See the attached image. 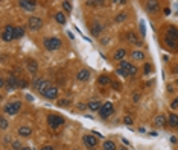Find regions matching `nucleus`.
I'll list each match as a JSON object with an SVG mask.
<instances>
[{"instance_id": "nucleus-1", "label": "nucleus", "mask_w": 178, "mask_h": 150, "mask_svg": "<svg viewBox=\"0 0 178 150\" xmlns=\"http://www.w3.org/2000/svg\"><path fill=\"white\" fill-rule=\"evenodd\" d=\"M32 85H34V88L37 90V91H40L41 94L47 90V88H50L52 85H50V82L49 80H46V79H43V77H35L34 80H32Z\"/></svg>"}, {"instance_id": "nucleus-2", "label": "nucleus", "mask_w": 178, "mask_h": 150, "mask_svg": "<svg viewBox=\"0 0 178 150\" xmlns=\"http://www.w3.org/2000/svg\"><path fill=\"white\" fill-rule=\"evenodd\" d=\"M47 124H49V127H52V129H56V127L64 124V117L56 115V114L47 115Z\"/></svg>"}, {"instance_id": "nucleus-3", "label": "nucleus", "mask_w": 178, "mask_h": 150, "mask_svg": "<svg viewBox=\"0 0 178 150\" xmlns=\"http://www.w3.org/2000/svg\"><path fill=\"white\" fill-rule=\"evenodd\" d=\"M20 109H22V102H19V100H15V102H11V103H6L5 108H3L5 114H8V115H15Z\"/></svg>"}, {"instance_id": "nucleus-4", "label": "nucleus", "mask_w": 178, "mask_h": 150, "mask_svg": "<svg viewBox=\"0 0 178 150\" xmlns=\"http://www.w3.org/2000/svg\"><path fill=\"white\" fill-rule=\"evenodd\" d=\"M44 47L47 50H50V52H53V50H58L61 47V40L56 38V37H50V38H46L44 40Z\"/></svg>"}, {"instance_id": "nucleus-5", "label": "nucleus", "mask_w": 178, "mask_h": 150, "mask_svg": "<svg viewBox=\"0 0 178 150\" xmlns=\"http://www.w3.org/2000/svg\"><path fill=\"white\" fill-rule=\"evenodd\" d=\"M2 40L6 43H11L12 40H15V27L14 26H11V24L5 26V29L2 32Z\"/></svg>"}, {"instance_id": "nucleus-6", "label": "nucleus", "mask_w": 178, "mask_h": 150, "mask_svg": "<svg viewBox=\"0 0 178 150\" xmlns=\"http://www.w3.org/2000/svg\"><path fill=\"white\" fill-rule=\"evenodd\" d=\"M113 112H114V106H113L111 102H105L99 111V115L102 117V118H108L110 115H113Z\"/></svg>"}, {"instance_id": "nucleus-7", "label": "nucleus", "mask_w": 178, "mask_h": 150, "mask_svg": "<svg viewBox=\"0 0 178 150\" xmlns=\"http://www.w3.org/2000/svg\"><path fill=\"white\" fill-rule=\"evenodd\" d=\"M27 26L30 30H40L43 27V20L40 17H30L29 21H27Z\"/></svg>"}, {"instance_id": "nucleus-8", "label": "nucleus", "mask_w": 178, "mask_h": 150, "mask_svg": "<svg viewBox=\"0 0 178 150\" xmlns=\"http://www.w3.org/2000/svg\"><path fill=\"white\" fill-rule=\"evenodd\" d=\"M58 91H59V90H58L56 87H53V85H52L50 88H47V90L43 93V96H44L46 99H49V100H53V99H56V97H58Z\"/></svg>"}, {"instance_id": "nucleus-9", "label": "nucleus", "mask_w": 178, "mask_h": 150, "mask_svg": "<svg viewBox=\"0 0 178 150\" xmlns=\"http://www.w3.org/2000/svg\"><path fill=\"white\" fill-rule=\"evenodd\" d=\"M6 88L8 91H15L19 88V79L15 76H11L9 79H6Z\"/></svg>"}, {"instance_id": "nucleus-10", "label": "nucleus", "mask_w": 178, "mask_h": 150, "mask_svg": "<svg viewBox=\"0 0 178 150\" xmlns=\"http://www.w3.org/2000/svg\"><path fill=\"white\" fill-rule=\"evenodd\" d=\"M82 141H84V144L87 147H96V146H98V140H96L94 135H84Z\"/></svg>"}, {"instance_id": "nucleus-11", "label": "nucleus", "mask_w": 178, "mask_h": 150, "mask_svg": "<svg viewBox=\"0 0 178 150\" xmlns=\"http://www.w3.org/2000/svg\"><path fill=\"white\" fill-rule=\"evenodd\" d=\"M19 5L24 11H34L37 8V3L35 2H30V0H22V2H19Z\"/></svg>"}, {"instance_id": "nucleus-12", "label": "nucleus", "mask_w": 178, "mask_h": 150, "mask_svg": "<svg viewBox=\"0 0 178 150\" xmlns=\"http://www.w3.org/2000/svg\"><path fill=\"white\" fill-rule=\"evenodd\" d=\"M76 79H78V80H81V82H87V80L90 79V70H87V68L79 70V71H78V74H76Z\"/></svg>"}, {"instance_id": "nucleus-13", "label": "nucleus", "mask_w": 178, "mask_h": 150, "mask_svg": "<svg viewBox=\"0 0 178 150\" xmlns=\"http://www.w3.org/2000/svg\"><path fill=\"white\" fill-rule=\"evenodd\" d=\"M126 40L131 43V44H136V46H142V44H143V43L137 38V35H136L134 32H128V33H126Z\"/></svg>"}, {"instance_id": "nucleus-14", "label": "nucleus", "mask_w": 178, "mask_h": 150, "mask_svg": "<svg viewBox=\"0 0 178 150\" xmlns=\"http://www.w3.org/2000/svg\"><path fill=\"white\" fill-rule=\"evenodd\" d=\"M102 105L104 103H101L99 102V100H90V102H88V109L90 111H93V112H96V111H101V108H102Z\"/></svg>"}, {"instance_id": "nucleus-15", "label": "nucleus", "mask_w": 178, "mask_h": 150, "mask_svg": "<svg viewBox=\"0 0 178 150\" xmlns=\"http://www.w3.org/2000/svg\"><path fill=\"white\" fill-rule=\"evenodd\" d=\"M26 65H27V70H29L32 74H35V73L38 71V64H37L34 59H27Z\"/></svg>"}, {"instance_id": "nucleus-16", "label": "nucleus", "mask_w": 178, "mask_h": 150, "mask_svg": "<svg viewBox=\"0 0 178 150\" xmlns=\"http://www.w3.org/2000/svg\"><path fill=\"white\" fill-rule=\"evenodd\" d=\"M145 6H146V11L148 12H157L158 11V2H146L145 3Z\"/></svg>"}, {"instance_id": "nucleus-17", "label": "nucleus", "mask_w": 178, "mask_h": 150, "mask_svg": "<svg viewBox=\"0 0 178 150\" xmlns=\"http://www.w3.org/2000/svg\"><path fill=\"white\" fill-rule=\"evenodd\" d=\"M168 37L172 38V40H175V41L178 43V29H177L175 26H171V27L168 29Z\"/></svg>"}, {"instance_id": "nucleus-18", "label": "nucleus", "mask_w": 178, "mask_h": 150, "mask_svg": "<svg viewBox=\"0 0 178 150\" xmlns=\"http://www.w3.org/2000/svg\"><path fill=\"white\" fill-rule=\"evenodd\" d=\"M154 123H155V126L157 127H163V126H166V117L165 115H157L155 117V120H154Z\"/></svg>"}, {"instance_id": "nucleus-19", "label": "nucleus", "mask_w": 178, "mask_h": 150, "mask_svg": "<svg viewBox=\"0 0 178 150\" xmlns=\"http://www.w3.org/2000/svg\"><path fill=\"white\" fill-rule=\"evenodd\" d=\"M125 56H126V50H125V49H117L116 52H114V59H116V61H120V62H122Z\"/></svg>"}, {"instance_id": "nucleus-20", "label": "nucleus", "mask_w": 178, "mask_h": 150, "mask_svg": "<svg viewBox=\"0 0 178 150\" xmlns=\"http://www.w3.org/2000/svg\"><path fill=\"white\" fill-rule=\"evenodd\" d=\"M30 133H32V129H30V127H27V126L19 127V135H20V137H29Z\"/></svg>"}, {"instance_id": "nucleus-21", "label": "nucleus", "mask_w": 178, "mask_h": 150, "mask_svg": "<svg viewBox=\"0 0 178 150\" xmlns=\"http://www.w3.org/2000/svg\"><path fill=\"white\" fill-rule=\"evenodd\" d=\"M171 127H177L178 126V115L177 114H169V120H168Z\"/></svg>"}, {"instance_id": "nucleus-22", "label": "nucleus", "mask_w": 178, "mask_h": 150, "mask_svg": "<svg viewBox=\"0 0 178 150\" xmlns=\"http://www.w3.org/2000/svg\"><path fill=\"white\" fill-rule=\"evenodd\" d=\"M102 29H104V27H102V24H101V23H96V24H93V26H91V33L98 37V35H101Z\"/></svg>"}, {"instance_id": "nucleus-23", "label": "nucleus", "mask_w": 178, "mask_h": 150, "mask_svg": "<svg viewBox=\"0 0 178 150\" xmlns=\"http://www.w3.org/2000/svg\"><path fill=\"white\" fill-rule=\"evenodd\" d=\"M98 82H99V85H108V83L111 82V79H110V76H107V74H102V76H99Z\"/></svg>"}, {"instance_id": "nucleus-24", "label": "nucleus", "mask_w": 178, "mask_h": 150, "mask_svg": "<svg viewBox=\"0 0 178 150\" xmlns=\"http://www.w3.org/2000/svg\"><path fill=\"white\" fill-rule=\"evenodd\" d=\"M165 43H166V46H168V47H171V49H177V47H178V43H177L175 40L169 38V37H166V38H165Z\"/></svg>"}, {"instance_id": "nucleus-25", "label": "nucleus", "mask_w": 178, "mask_h": 150, "mask_svg": "<svg viewBox=\"0 0 178 150\" xmlns=\"http://www.w3.org/2000/svg\"><path fill=\"white\" fill-rule=\"evenodd\" d=\"M104 150H116V144L113 143L111 140H107L104 143Z\"/></svg>"}, {"instance_id": "nucleus-26", "label": "nucleus", "mask_w": 178, "mask_h": 150, "mask_svg": "<svg viewBox=\"0 0 178 150\" xmlns=\"http://www.w3.org/2000/svg\"><path fill=\"white\" fill-rule=\"evenodd\" d=\"M136 61H143L145 59V53L143 52H140V50H136V52H133V55H131Z\"/></svg>"}, {"instance_id": "nucleus-27", "label": "nucleus", "mask_w": 178, "mask_h": 150, "mask_svg": "<svg viewBox=\"0 0 178 150\" xmlns=\"http://www.w3.org/2000/svg\"><path fill=\"white\" fill-rule=\"evenodd\" d=\"M55 18H56V21H58L59 24H66V15H64L62 12H58V14L55 15Z\"/></svg>"}, {"instance_id": "nucleus-28", "label": "nucleus", "mask_w": 178, "mask_h": 150, "mask_svg": "<svg viewBox=\"0 0 178 150\" xmlns=\"http://www.w3.org/2000/svg\"><path fill=\"white\" fill-rule=\"evenodd\" d=\"M119 67H120V68H123V70H126V71L129 73V70L133 68V64H129V62H126V61H122Z\"/></svg>"}, {"instance_id": "nucleus-29", "label": "nucleus", "mask_w": 178, "mask_h": 150, "mask_svg": "<svg viewBox=\"0 0 178 150\" xmlns=\"http://www.w3.org/2000/svg\"><path fill=\"white\" fill-rule=\"evenodd\" d=\"M24 35V29L23 27H15V40H19Z\"/></svg>"}, {"instance_id": "nucleus-30", "label": "nucleus", "mask_w": 178, "mask_h": 150, "mask_svg": "<svg viewBox=\"0 0 178 150\" xmlns=\"http://www.w3.org/2000/svg\"><path fill=\"white\" fill-rule=\"evenodd\" d=\"M8 120L5 118V117H2V118H0V127H2V130H6L8 129Z\"/></svg>"}, {"instance_id": "nucleus-31", "label": "nucleus", "mask_w": 178, "mask_h": 150, "mask_svg": "<svg viewBox=\"0 0 178 150\" xmlns=\"http://www.w3.org/2000/svg\"><path fill=\"white\" fill-rule=\"evenodd\" d=\"M151 71H152V65H151V64H145V65H143V73H145V74H149Z\"/></svg>"}, {"instance_id": "nucleus-32", "label": "nucleus", "mask_w": 178, "mask_h": 150, "mask_svg": "<svg viewBox=\"0 0 178 150\" xmlns=\"http://www.w3.org/2000/svg\"><path fill=\"white\" fill-rule=\"evenodd\" d=\"M62 8H64V11H67V12H72V3L70 2H62Z\"/></svg>"}, {"instance_id": "nucleus-33", "label": "nucleus", "mask_w": 178, "mask_h": 150, "mask_svg": "<svg viewBox=\"0 0 178 150\" xmlns=\"http://www.w3.org/2000/svg\"><path fill=\"white\" fill-rule=\"evenodd\" d=\"M117 74H120V76H123V77H128V76H129V73H128L126 70L120 68V67H119V68H117Z\"/></svg>"}, {"instance_id": "nucleus-34", "label": "nucleus", "mask_w": 178, "mask_h": 150, "mask_svg": "<svg viewBox=\"0 0 178 150\" xmlns=\"http://www.w3.org/2000/svg\"><path fill=\"white\" fill-rule=\"evenodd\" d=\"M126 18V14L125 12H122V14H117V17H116V21H123Z\"/></svg>"}, {"instance_id": "nucleus-35", "label": "nucleus", "mask_w": 178, "mask_h": 150, "mask_svg": "<svg viewBox=\"0 0 178 150\" xmlns=\"http://www.w3.org/2000/svg\"><path fill=\"white\" fill-rule=\"evenodd\" d=\"M19 87H20V88H26V87H27V82H26L24 79H19Z\"/></svg>"}, {"instance_id": "nucleus-36", "label": "nucleus", "mask_w": 178, "mask_h": 150, "mask_svg": "<svg viewBox=\"0 0 178 150\" xmlns=\"http://www.w3.org/2000/svg\"><path fill=\"white\" fill-rule=\"evenodd\" d=\"M12 147H14L15 150H22V149H23L22 144H20V141H14V143H12Z\"/></svg>"}, {"instance_id": "nucleus-37", "label": "nucleus", "mask_w": 178, "mask_h": 150, "mask_svg": "<svg viewBox=\"0 0 178 150\" xmlns=\"http://www.w3.org/2000/svg\"><path fill=\"white\" fill-rule=\"evenodd\" d=\"M123 123L125 124H133V118L129 115H125V118H123Z\"/></svg>"}, {"instance_id": "nucleus-38", "label": "nucleus", "mask_w": 178, "mask_h": 150, "mask_svg": "<svg viewBox=\"0 0 178 150\" xmlns=\"http://www.w3.org/2000/svg\"><path fill=\"white\" fill-rule=\"evenodd\" d=\"M70 102H69V100L67 99H64V100H59V102H58V106H67Z\"/></svg>"}, {"instance_id": "nucleus-39", "label": "nucleus", "mask_w": 178, "mask_h": 150, "mask_svg": "<svg viewBox=\"0 0 178 150\" xmlns=\"http://www.w3.org/2000/svg\"><path fill=\"white\" fill-rule=\"evenodd\" d=\"M140 33L145 37V33H146V29H145V23L143 21H140Z\"/></svg>"}, {"instance_id": "nucleus-40", "label": "nucleus", "mask_w": 178, "mask_h": 150, "mask_svg": "<svg viewBox=\"0 0 178 150\" xmlns=\"http://www.w3.org/2000/svg\"><path fill=\"white\" fill-rule=\"evenodd\" d=\"M113 88H114V90H117V91H119V90L122 88V85H120V83H119V82H113Z\"/></svg>"}, {"instance_id": "nucleus-41", "label": "nucleus", "mask_w": 178, "mask_h": 150, "mask_svg": "<svg viewBox=\"0 0 178 150\" xmlns=\"http://www.w3.org/2000/svg\"><path fill=\"white\" fill-rule=\"evenodd\" d=\"M171 106H172V109H177V108H178V97H177L174 102L171 103Z\"/></svg>"}, {"instance_id": "nucleus-42", "label": "nucleus", "mask_w": 178, "mask_h": 150, "mask_svg": "<svg viewBox=\"0 0 178 150\" xmlns=\"http://www.w3.org/2000/svg\"><path fill=\"white\" fill-rule=\"evenodd\" d=\"M177 141H178L177 137H171V143H172V144H177Z\"/></svg>"}, {"instance_id": "nucleus-43", "label": "nucleus", "mask_w": 178, "mask_h": 150, "mask_svg": "<svg viewBox=\"0 0 178 150\" xmlns=\"http://www.w3.org/2000/svg\"><path fill=\"white\" fill-rule=\"evenodd\" d=\"M41 150H53V149H52V147H50V146H44V147H43V149H41Z\"/></svg>"}, {"instance_id": "nucleus-44", "label": "nucleus", "mask_w": 178, "mask_h": 150, "mask_svg": "<svg viewBox=\"0 0 178 150\" xmlns=\"http://www.w3.org/2000/svg\"><path fill=\"white\" fill-rule=\"evenodd\" d=\"M122 143H123V144H129V141H128L126 138H122Z\"/></svg>"}, {"instance_id": "nucleus-45", "label": "nucleus", "mask_w": 178, "mask_h": 150, "mask_svg": "<svg viewBox=\"0 0 178 150\" xmlns=\"http://www.w3.org/2000/svg\"><path fill=\"white\" fill-rule=\"evenodd\" d=\"M67 35H69V38H70V40H73V38H75V37H73V33H72V32H69V33H67Z\"/></svg>"}, {"instance_id": "nucleus-46", "label": "nucleus", "mask_w": 178, "mask_h": 150, "mask_svg": "<svg viewBox=\"0 0 178 150\" xmlns=\"http://www.w3.org/2000/svg\"><path fill=\"white\" fill-rule=\"evenodd\" d=\"M22 150H30V149H29V147H23Z\"/></svg>"}, {"instance_id": "nucleus-47", "label": "nucleus", "mask_w": 178, "mask_h": 150, "mask_svg": "<svg viewBox=\"0 0 178 150\" xmlns=\"http://www.w3.org/2000/svg\"><path fill=\"white\" fill-rule=\"evenodd\" d=\"M120 150H126V149H125V147H122V149H120Z\"/></svg>"}, {"instance_id": "nucleus-48", "label": "nucleus", "mask_w": 178, "mask_h": 150, "mask_svg": "<svg viewBox=\"0 0 178 150\" xmlns=\"http://www.w3.org/2000/svg\"><path fill=\"white\" fill-rule=\"evenodd\" d=\"M177 129H178V126H177Z\"/></svg>"}]
</instances>
